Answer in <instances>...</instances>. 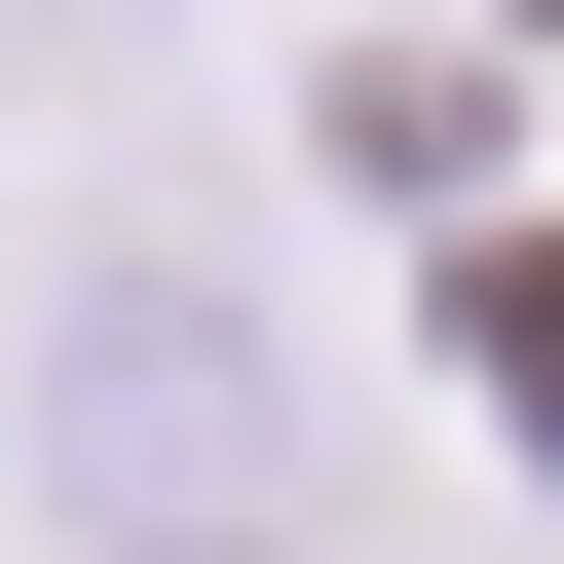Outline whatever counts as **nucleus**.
<instances>
[{"mask_svg": "<svg viewBox=\"0 0 564 564\" xmlns=\"http://www.w3.org/2000/svg\"><path fill=\"white\" fill-rule=\"evenodd\" d=\"M39 564H339L302 489H151V527H39Z\"/></svg>", "mask_w": 564, "mask_h": 564, "instance_id": "2", "label": "nucleus"}, {"mask_svg": "<svg viewBox=\"0 0 564 564\" xmlns=\"http://www.w3.org/2000/svg\"><path fill=\"white\" fill-rule=\"evenodd\" d=\"M0 452H39L76 527H151V489H263V452H302V377H263V302H226L188 226H76L39 339H0Z\"/></svg>", "mask_w": 564, "mask_h": 564, "instance_id": "1", "label": "nucleus"}]
</instances>
